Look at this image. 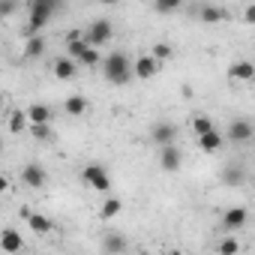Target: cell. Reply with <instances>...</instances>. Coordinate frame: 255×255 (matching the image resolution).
Listing matches in <instances>:
<instances>
[{
    "label": "cell",
    "instance_id": "6da1fadb",
    "mask_svg": "<svg viewBox=\"0 0 255 255\" xmlns=\"http://www.w3.org/2000/svg\"><path fill=\"white\" fill-rule=\"evenodd\" d=\"M102 75H105V81H111V84H126V81L135 75V66L129 63V57H126L123 51H111V54L102 60Z\"/></svg>",
    "mask_w": 255,
    "mask_h": 255
},
{
    "label": "cell",
    "instance_id": "7a4b0ae2",
    "mask_svg": "<svg viewBox=\"0 0 255 255\" xmlns=\"http://www.w3.org/2000/svg\"><path fill=\"white\" fill-rule=\"evenodd\" d=\"M57 12V3L54 0H33L30 3V18H27V24H24V39H30V36H39V30L48 24V18Z\"/></svg>",
    "mask_w": 255,
    "mask_h": 255
},
{
    "label": "cell",
    "instance_id": "3957f363",
    "mask_svg": "<svg viewBox=\"0 0 255 255\" xmlns=\"http://www.w3.org/2000/svg\"><path fill=\"white\" fill-rule=\"evenodd\" d=\"M84 183H87V186H93L96 192H108V189H111V177H108L105 165H99V162L84 165Z\"/></svg>",
    "mask_w": 255,
    "mask_h": 255
},
{
    "label": "cell",
    "instance_id": "277c9868",
    "mask_svg": "<svg viewBox=\"0 0 255 255\" xmlns=\"http://www.w3.org/2000/svg\"><path fill=\"white\" fill-rule=\"evenodd\" d=\"M150 138H153V144H159V147H171V144L177 141V126H174L171 120H156V123L150 126Z\"/></svg>",
    "mask_w": 255,
    "mask_h": 255
},
{
    "label": "cell",
    "instance_id": "5b68a950",
    "mask_svg": "<svg viewBox=\"0 0 255 255\" xmlns=\"http://www.w3.org/2000/svg\"><path fill=\"white\" fill-rule=\"evenodd\" d=\"M111 21L108 18H96L90 27H87V42L93 45V48H99V45H105L108 39H111Z\"/></svg>",
    "mask_w": 255,
    "mask_h": 255
},
{
    "label": "cell",
    "instance_id": "8992f818",
    "mask_svg": "<svg viewBox=\"0 0 255 255\" xmlns=\"http://www.w3.org/2000/svg\"><path fill=\"white\" fill-rule=\"evenodd\" d=\"M255 135V126L249 123V120H231V126H228V138L234 141V144H246L249 138Z\"/></svg>",
    "mask_w": 255,
    "mask_h": 255
},
{
    "label": "cell",
    "instance_id": "52a82bcc",
    "mask_svg": "<svg viewBox=\"0 0 255 255\" xmlns=\"http://www.w3.org/2000/svg\"><path fill=\"white\" fill-rule=\"evenodd\" d=\"M21 216L27 219V225H30V231L33 234H48V231H54V222L48 219V216H42V213H33V210H21Z\"/></svg>",
    "mask_w": 255,
    "mask_h": 255
},
{
    "label": "cell",
    "instance_id": "ba28073f",
    "mask_svg": "<svg viewBox=\"0 0 255 255\" xmlns=\"http://www.w3.org/2000/svg\"><path fill=\"white\" fill-rule=\"evenodd\" d=\"M21 180H24L27 186H33V189H39V186H45L48 174H45V168H42V165L30 162V165H24V168H21Z\"/></svg>",
    "mask_w": 255,
    "mask_h": 255
},
{
    "label": "cell",
    "instance_id": "9c48e42d",
    "mask_svg": "<svg viewBox=\"0 0 255 255\" xmlns=\"http://www.w3.org/2000/svg\"><path fill=\"white\" fill-rule=\"evenodd\" d=\"M132 66H135V78H153L159 72V60L153 54H141Z\"/></svg>",
    "mask_w": 255,
    "mask_h": 255
},
{
    "label": "cell",
    "instance_id": "30bf717a",
    "mask_svg": "<svg viewBox=\"0 0 255 255\" xmlns=\"http://www.w3.org/2000/svg\"><path fill=\"white\" fill-rule=\"evenodd\" d=\"M27 120H30V126H48L51 123V108L42 105V102H33L27 108Z\"/></svg>",
    "mask_w": 255,
    "mask_h": 255
},
{
    "label": "cell",
    "instance_id": "8fae6325",
    "mask_svg": "<svg viewBox=\"0 0 255 255\" xmlns=\"http://www.w3.org/2000/svg\"><path fill=\"white\" fill-rule=\"evenodd\" d=\"M159 162H162V168H165V171H180V162H183V156H180L177 144H171V147H162V153H159Z\"/></svg>",
    "mask_w": 255,
    "mask_h": 255
},
{
    "label": "cell",
    "instance_id": "7c38bea8",
    "mask_svg": "<svg viewBox=\"0 0 255 255\" xmlns=\"http://www.w3.org/2000/svg\"><path fill=\"white\" fill-rule=\"evenodd\" d=\"M246 219H249L246 207H228L225 216H222V225L225 228H240V225H246Z\"/></svg>",
    "mask_w": 255,
    "mask_h": 255
},
{
    "label": "cell",
    "instance_id": "4fadbf2b",
    "mask_svg": "<svg viewBox=\"0 0 255 255\" xmlns=\"http://www.w3.org/2000/svg\"><path fill=\"white\" fill-rule=\"evenodd\" d=\"M0 243H3V249L12 255V252H21V246H24V237H21L15 228H3V237H0Z\"/></svg>",
    "mask_w": 255,
    "mask_h": 255
},
{
    "label": "cell",
    "instance_id": "5bb4252c",
    "mask_svg": "<svg viewBox=\"0 0 255 255\" xmlns=\"http://www.w3.org/2000/svg\"><path fill=\"white\" fill-rule=\"evenodd\" d=\"M75 72H78V63H75V60H69V57H57V60H54V75H57L60 81H69Z\"/></svg>",
    "mask_w": 255,
    "mask_h": 255
},
{
    "label": "cell",
    "instance_id": "9a60e30c",
    "mask_svg": "<svg viewBox=\"0 0 255 255\" xmlns=\"http://www.w3.org/2000/svg\"><path fill=\"white\" fill-rule=\"evenodd\" d=\"M228 75L231 78H240V81H249V78H255V66L249 60H237V63H231Z\"/></svg>",
    "mask_w": 255,
    "mask_h": 255
},
{
    "label": "cell",
    "instance_id": "2e32d148",
    "mask_svg": "<svg viewBox=\"0 0 255 255\" xmlns=\"http://www.w3.org/2000/svg\"><path fill=\"white\" fill-rule=\"evenodd\" d=\"M198 147H201L204 153H216V150L222 147V132H219V129H213V132L201 135V138H198Z\"/></svg>",
    "mask_w": 255,
    "mask_h": 255
},
{
    "label": "cell",
    "instance_id": "e0dca14e",
    "mask_svg": "<svg viewBox=\"0 0 255 255\" xmlns=\"http://www.w3.org/2000/svg\"><path fill=\"white\" fill-rule=\"evenodd\" d=\"M246 180V171L240 168V165H225L222 168V183H228V186H240Z\"/></svg>",
    "mask_w": 255,
    "mask_h": 255
},
{
    "label": "cell",
    "instance_id": "ac0fdd59",
    "mask_svg": "<svg viewBox=\"0 0 255 255\" xmlns=\"http://www.w3.org/2000/svg\"><path fill=\"white\" fill-rule=\"evenodd\" d=\"M198 15H201V21H204V24L225 21V9H222V6H210V3H207V6H201V9H198Z\"/></svg>",
    "mask_w": 255,
    "mask_h": 255
},
{
    "label": "cell",
    "instance_id": "d6986e66",
    "mask_svg": "<svg viewBox=\"0 0 255 255\" xmlns=\"http://www.w3.org/2000/svg\"><path fill=\"white\" fill-rule=\"evenodd\" d=\"M42 51H45V39H42V36H30V39H24V57L36 60V57H42Z\"/></svg>",
    "mask_w": 255,
    "mask_h": 255
},
{
    "label": "cell",
    "instance_id": "ffe728a7",
    "mask_svg": "<svg viewBox=\"0 0 255 255\" xmlns=\"http://www.w3.org/2000/svg\"><path fill=\"white\" fill-rule=\"evenodd\" d=\"M126 246H129V243H126L123 234H108V237H105V252H111V255H123Z\"/></svg>",
    "mask_w": 255,
    "mask_h": 255
},
{
    "label": "cell",
    "instance_id": "44dd1931",
    "mask_svg": "<svg viewBox=\"0 0 255 255\" xmlns=\"http://www.w3.org/2000/svg\"><path fill=\"white\" fill-rule=\"evenodd\" d=\"M192 129H195V135L201 138V135H207V132H213L216 126H213V120L207 117V114H198V117H192Z\"/></svg>",
    "mask_w": 255,
    "mask_h": 255
},
{
    "label": "cell",
    "instance_id": "7402d4cb",
    "mask_svg": "<svg viewBox=\"0 0 255 255\" xmlns=\"http://www.w3.org/2000/svg\"><path fill=\"white\" fill-rule=\"evenodd\" d=\"M66 111H69L72 117H81V114L87 111V99H84V96H69V99H66Z\"/></svg>",
    "mask_w": 255,
    "mask_h": 255
},
{
    "label": "cell",
    "instance_id": "603a6c76",
    "mask_svg": "<svg viewBox=\"0 0 255 255\" xmlns=\"http://www.w3.org/2000/svg\"><path fill=\"white\" fill-rule=\"evenodd\" d=\"M78 66H102V54H99V48H93V45H90V48L81 54Z\"/></svg>",
    "mask_w": 255,
    "mask_h": 255
},
{
    "label": "cell",
    "instance_id": "cb8c5ba5",
    "mask_svg": "<svg viewBox=\"0 0 255 255\" xmlns=\"http://www.w3.org/2000/svg\"><path fill=\"white\" fill-rule=\"evenodd\" d=\"M120 207H123V204H120V198H108V201L102 204L99 216H102V219H114V216L120 213Z\"/></svg>",
    "mask_w": 255,
    "mask_h": 255
},
{
    "label": "cell",
    "instance_id": "d4e9b609",
    "mask_svg": "<svg viewBox=\"0 0 255 255\" xmlns=\"http://www.w3.org/2000/svg\"><path fill=\"white\" fill-rule=\"evenodd\" d=\"M216 252H219V255H237V252H240V240H234V237H225V240H219Z\"/></svg>",
    "mask_w": 255,
    "mask_h": 255
},
{
    "label": "cell",
    "instance_id": "484cf974",
    "mask_svg": "<svg viewBox=\"0 0 255 255\" xmlns=\"http://www.w3.org/2000/svg\"><path fill=\"white\" fill-rule=\"evenodd\" d=\"M24 123H30L24 111H12V114H9V129H12V132H21Z\"/></svg>",
    "mask_w": 255,
    "mask_h": 255
},
{
    "label": "cell",
    "instance_id": "4316f807",
    "mask_svg": "<svg viewBox=\"0 0 255 255\" xmlns=\"http://www.w3.org/2000/svg\"><path fill=\"white\" fill-rule=\"evenodd\" d=\"M153 57H156V60H168V57H171V45H168V42H156V45H153Z\"/></svg>",
    "mask_w": 255,
    "mask_h": 255
},
{
    "label": "cell",
    "instance_id": "83f0119b",
    "mask_svg": "<svg viewBox=\"0 0 255 255\" xmlns=\"http://www.w3.org/2000/svg\"><path fill=\"white\" fill-rule=\"evenodd\" d=\"M30 132H33V138L48 141V138H51V126H30Z\"/></svg>",
    "mask_w": 255,
    "mask_h": 255
},
{
    "label": "cell",
    "instance_id": "f1b7e54d",
    "mask_svg": "<svg viewBox=\"0 0 255 255\" xmlns=\"http://www.w3.org/2000/svg\"><path fill=\"white\" fill-rule=\"evenodd\" d=\"M177 6H180V3H177V0H162V3H156V6H153V9H156V12H162V15H165V12H174V9H177Z\"/></svg>",
    "mask_w": 255,
    "mask_h": 255
},
{
    "label": "cell",
    "instance_id": "f546056e",
    "mask_svg": "<svg viewBox=\"0 0 255 255\" xmlns=\"http://www.w3.org/2000/svg\"><path fill=\"white\" fill-rule=\"evenodd\" d=\"M243 18H246L249 24H255V6H246V9H243Z\"/></svg>",
    "mask_w": 255,
    "mask_h": 255
},
{
    "label": "cell",
    "instance_id": "4dcf8cb0",
    "mask_svg": "<svg viewBox=\"0 0 255 255\" xmlns=\"http://www.w3.org/2000/svg\"><path fill=\"white\" fill-rule=\"evenodd\" d=\"M15 12V3H3V6H0V15H12Z\"/></svg>",
    "mask_w": 255,
    "mask_h": 255
},
{
    "label": "cell",
    "instance_id": "1f68e13d",
    "mask_svg": "<svg viewBox=\"0 0 255 255\" xmlns=\"http://www.w3.org/2000/svg\"><path fill=\"white\" fill-rule=\"evenodd\" d=\"M168 255H183V252H180V249H171V252H168Z\"/></svg>",
    "mask_w": 255,
    "mask_h": 255
}]
</instances>
